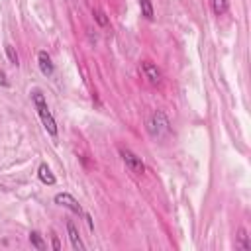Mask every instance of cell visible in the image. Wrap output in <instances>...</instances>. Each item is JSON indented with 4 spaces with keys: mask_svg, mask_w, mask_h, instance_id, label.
Segmentation results:
<instances>
[{
    "mask_svg": "<svg viewBox=\"0 0 251 251\" xmlns=\"http://www.w3.org/2000/svg\"><path fill=\"white\" fill-rule=\"evenodd\" d=\"M29 96H31V102H33V106H35V112H37V116H39L43 127H45V131L55 139L57 133H59V127H57V122H55V118H53L49 106H47L45 94H43L39 88H33V90L29 92Z\"/></svg>",
    "mask_w": 251,
    "mask_h": 251,
    "instance_id": "6da1fadb",
    "label": "cell"
},
{
    "mask_svg": "<svg viewBox=\"0 0 251 251\" xmlns=\"http://www.w3.org/2000/svg\"><path fill=\"white\" fill-rule=\"evenodd\" d=\"M147 133L153 139H161L171 133V122L163 110H155L147 120Z\"/></svg>",
    "mask_w": 251,
    "mask_h": 251,
    "instance_id": "7a4b0ae2",
    "label": "cell"
},
{
    "mask_svg": "<svg viewBox=\"0 0 251 251\" xmlns=\"http://www.w3.org/2000/svg\"><path fill=\"white\" fill-rule=\"evenodd\" d=\"M120 157H122L124 165H126L133 175H143V173H145V163H143V159H141L137 153H133L131 149L120 147Z\"/></svg>",
    "mask_w": 251,
    "mask_h": 251,
    "instance_id": "3957f363",
    "label": "cell"
},
{
    "mask_svg": "<svg viewBox=\"0 0 251 251\" xmlns=\"http://www.w3.org/2000/svg\"><path fill=\"white\" fill-rule=\"evenodd\" d=\"M53 202L59 204V206H63V208H67V210H71V212L76 214V216H84L82 206H80L78 200H76L73 194H69V192H59V194H55Z\"/></svg>",
    "mask_w": 251,
    "mask_h": 251,
    "instance_id": "277c9868",
    "label": "cell"
},
{
    "mask_svg": "<svg viewBox=\"0 0 251 251\" xmlns=\"http://www.w3.org/2000/svg\"><path fill=\"white\" fill-rule=\"evenodd\" d=\"M141 71H143L145 78H147L151 84H159V82H161V78H163V75H161L159 67H157L155 63H151V61H143V63H141Z\"/></svg>",
    "mask_w": 251,
    "mask_h": 251,
    "instance_id": "5b68a950",
    "label": "cell"
},
{
    "mask_svg": "<svg viewBox=\"0 0 251 251\" xmlns=\"http://www.w3.org/2000/svg\"><path fill=\"white\" fill-rule=\"evenodd\" d=\"M37 65H39V71L43 76H51L55 73V65H53V59L47 51H39L37 53Z\"/></svg>",
    "mask_w": 251,
    "mask_h": 251,
    "instance_id": "8992f818",
    "label": "cell"
},
{
    "mask_svg": "<svg viewBox=\"0 0 251 251\" xmlns=\"http://www.w3.org/2000/svg\"><path fill=\"white\" fill-rule=\"evenodd\" d=\"M67 233H69V241H71L73 249H76V251H84V249H86V245L82 243V239H80V235H78L76 226H75L71 220L67 222Z\"/></svg>",
    "mask_w": 251,
    "mask_h": 251,
    "instance_id": "52a82bcc",
    "label": "cell"
},
{
    "mask_svg": "<svg viewBox=\"0 0 251 251\" xmlns=\"http://www.w3.org/2000/svg\"><path fill=\"white\" fill-rule=\"evenodd\" d=\"M37 178H39L43 184H47V186H53V184L57 182V178H55V175L51 173V169L47 167V163H41V165L37 167Z\"/></svg>",
    "mask_w": 251,
    "mask_h": 251,
    "instance_id": "ba28073f",
    "label": "cell"
},
{
    "mask_svg": "<svg viewBox=\"0 0 251 251\" xmlns=\"http://www.w3.org/2000/svg\"><path fill=\"white\" fill-rule=\"evenodd\" d=\"M139 8H141V16L147 22L155 20V10H153V2L151 0H139Z\"/></svg>",
    "mask_w": 251,
    "mask_h": 251,
    "instance_id": "9c48e42d",
    "label": "cell"
},
{
    "mask_svg": "<svg viewBox=\"0 0 251 251\" xmlns=\"http://www.w3.org/2000/svg\"><path fill=\"white\" fill-rule=\"evenodd\" d=\"M210 6H212L214 16H224L229 10V2L227 0H210Z\"/></svg>",
    "mask_w": 251,
    "mask_h": 251,
    "instance_id": "30bf717a",
    "label": "cell"
},
{
    "mask_svg": "<svg viewBox=\"0 0 251 251\" xmlns=\"http://www.w3.org/2000/svg\"><path fill=\"white\" fill-rule=\"evenodd\" d=\"M237 247L239 249H243V251H249L251 249V241H249V235H247V231L243 229V227H239L237 229Z\"/></svg>",
    "mask_w": 251,
    "mask_h": 251,
    "instance_id": "8fae6325",
    "label": "cell"
},
{
    "mask_svg": "<svg viewBox=\"0 0 251 251\" xmlns=\"http://www.w3.org/2000/svg\"><path fill=\"white\" fill-rule=\"evenodd\" d=\"M4 51H6V57H8V61H10L12 65H16V67H18V65H20V57H18L16 49H14L10 43H6V45H4Z\"/></svg>",
    "mask_w": 251,
    "mask_h": 251,
    "instance_id": "7c38bea8",
    "label": "cell"
},
{
    "mask_svg": "<svg viewBox=\"0 0 251 251\" xmlns=\"http://www.w3.org/2000/svg\"><path fill=\"white\" fill-rule=\"evenodd\" d=\"M29 243H31L35 249H39V251H43V249H45V243H43V239H41L39 231H29Z\"/></svg>",
    "mask_w": 251,
    "mask_h": 251,
    "instance_id": "4fadbf2b",
    "label": "cell"
},
{
    "mask_svg": "<svg viewBox=\"0 0 251 251\" xmlns=\"http://www.w3.org/2000/svg\"><path fill=\"white\" fill-rule=\"evenodd\" d=\"M92 16H94V20H96L98 25H102V27L108 25V18H106V14H104L100 8H94V10H92Z\"/></svg>",
    "mask_w": 251,
    "mask_h": 251,
    "instance_id": "5bb4252c",
    "label": "cell"
},
{
    "mask_svg": "<svg viewBox=\"0 0 251 251\" xmlns=\"http://www.w3.org/2000/svg\"><path fill=\"white\" fill-rule=\"evenodd\" d=\"M84 220H86V224H88V229H90V231H92V229H94V222H92V216H90V214H86V212H84Z\"/></svg>",
    "mask_w": 251,
    "mask_h": 251,
    "instance_id": "9a60e30c",
    "label": "cell"
},
{
    "mask_svg": "<svg viewBox=\"0 0 251 251\" xmlns=\"http://www.w3.org/2000/svg\"><path fill=\"white\" fill-rule=\"evenodd\" d=\"M51 239H53V249L59 251V249H61V241H59V237H57V235H51Z\"/></svg>",
    "mask_w": 251,
    "mask_h": 251,
    "instance_id": "2e32d148",
    "label": "cell"
},
{
    "mask_svg": "<svg viewBox=\"0 0 251 251\" xmlns=\"http://www.w3.org/2000/svg\"><path fill=\"white\" fill-rule=\"evenodd\" d=\"M0 84L2 86H8V78H6V73L4 71H0Z\"/></svg>",
    "mask_w": 251,
    "mask_h": 251,
    "instance_id": "e0dca14e",
    "label": "cell"
}]
</instances>
